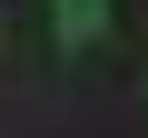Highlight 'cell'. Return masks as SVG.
I'll return each instance as SVG.
<instances>
[{
    "instance_id": "7a4b0ae2",
    "label": "cell",
    "mask_w": 148,
    "mask_h": 138,
    "mask_svg": "<svg viewBox=\"0 0 148 138\" xmlns=\"http://www.w3.org/2000/svg\"><path fill=\"white\" fill-rule=\"evenodd\" d=\"M0 40H10V10H0Z\"/></svg>"
},
{
    "instance_id": "6da1fadb",
    "label": "cell",
    "mask_w": 148,
    "mask_h": 138,
    "mask_svg": "<svg viewBox=\"0 0 148 138\" xmlns=\"http://www.w3.org/2000/svg\"><path fill=\"white\" fill-rule=\"evenodd\" d=\"M49 10H59V40H69V49H89V40L109 30V0H49Z\"/></svg>"
}]
</instances>
